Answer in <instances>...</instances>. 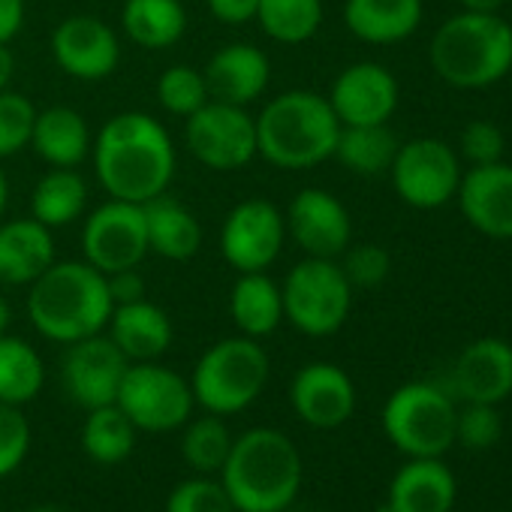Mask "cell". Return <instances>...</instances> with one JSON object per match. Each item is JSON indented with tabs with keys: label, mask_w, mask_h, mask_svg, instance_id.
Listing matches in <instances>:
<instances>
[{
	"label": "cell",
	"mask_w": 512,
	"mask_h": 512,
	"mask_svg": "<svg viewBox=\"0 0 512 512\" xmlns=\"http://www.w3.org/2000/svg\"><path fill=\"white\" fill-rule=\"evenodd\" d=\"M100 187L121 202L145 205L169 190L175 175V145L166 127L145 112L109 118L91 145Z\"/></svg>",
	"instance_id": "cell-1"
},
{
	"label": "cell",
	"mask_w": 512,
	"mask_h": 512,
	"mask_svg": "<svg viewBox=\"0 0 512 512\" xmlns=\"http://www.w3.org/2000/svg\"><path fill=\"white\" fill-rule=\"evenodd\" d=\"M220 482L238 512H287L302 488V455L278 428H250L232 440Z\"/></svg>",
	"instance_id": "cell-2"
},
{
	"label": "cell",
	"mask_w": 512,
	"mask_h": 512,
	"mask_svg": "<svg viewBox=\"0 0 512 512\" xmlns=\"http://www.w3.org/2000/svg\"><path fill=\"white\" fill-rule=\"evenodd\" d=\"M112 293L103 272L91 263H52L28 293L34 329L58 344H76L100 335L112 317Z\"/></svg>",
	"instance_id": "cell-3"
},
{
	"label": "cell",
	"mask_w": 512,
	"mask_h": 512,
	"mask_svg": "<svg viewBox=\"0 0 512 512\" xmlns=\"http://www.w3.org/2000/svg\"><path fill=\"white\" fill-rule=\"evenodd\" d=\"M341 121L329 97L287 91L266 103L256 118V157L278 169H311L335 157Z\"/></svg>",
	"instance_id": "cell-4"
},
{
	"label": "cell",
	"mask_w": 512,
	"mask_h": 512,
	"mask_svg": "<svg viewBox=\"0 0 512 512\" xmlns=\"http://www.w3.org/2000/svg\"><path fill=\"white\" fill-rule=\"evenodd\" d=\"M431 64L452 88H488L512 70V28L497 13H461L431 40Z\"/></svg>",
	"instance_id": "cell-5"
},
{
	"label": "cell",
	"mask_w": 512,
	"mask_h": 512,
	"mask_svg": "<svg viewBox=\"0 0 512 512\" xmlns=\"http://www.w3.org/2000/svg\"><path fill=\"white\" fill-rule=\"evenodd\" d=\"M269 353L256 338H223L202 353L190 389L199 407L214 416H235L263 395L269 383Z\"/></svg>",
	"instance_id": "cell-6"
},
{
	"label": "cell",
	"mask_w": 512,
	"mask_h": 512,
	"mask_svg": "<svg viewBox=\"0 0 512 512\" xmlns=\"http://www.w3.org/2000/svg\"><path fill=\"white\" fill-rule=\"evenodd\" d=\"M455 404L434 383H407L383 407L386 437L410 458H440L455 443Z\"/></svg>",
	"instance_id": "cell-7"
},
{
	"label": "cell",
	"mask_w": 512,
	"mask_h": 512,
	"mask_svg": "<svg viewBox=\"0 0 512 512\" xmlns=\"http://www.w3.org/2000/svg\"><path fill=\"white\" fill-rule=\"evenodd\" d=\"M284 320H290L302 335L326 338L335 335L353 308V287L335 260L308 256L281 287Z\"/></svg>",
	"instance_id": "cell-8"
},
{
	"label": "cell",
	"mask_w": 512,
	"mask_h": 512,
	"mask_svg": "<svg viewBox=\"0 0 512 512\" xmlns=\"http://www.w3.org/2000/svg\"><path fill=\"white\" fill-rule=\"evenodd\" d=\"M115 404L127 413L136 431L166 434L184 428V422L193 416L196 398L190 380L172 368L157 362H130Z\"/></svg>",
	"instance_id": "cell-9"
},
{
	"label": "cell",
	"mask_w": 512,
	"mask_h": 512,
	"mask_svg": "<svg viewBox=\"0 0 512 512\" xmlns=\"http://www.w3.org/2000/svg\"><path fill=\"white\" fill-rule=\"evenodd\" d=\"M187 151L214 172H238L256 157V118L244 106L208 100L187 115Z\"/></svg>",
	"instance_id": "cell-10"
},
{
	"label": "cell",
	"mask_w": 512,
	"mask_h": 512,
	"mask_svg": "<svg viewBox=\"0 0 512 512\" xmlns=\"http://www.w3.org/2000/svg\"><path fill=\"white\" fill-rule=\"evenodd\" d=\"M392 184L395 193L422 211L446 205L461 184V166L455 151L440 139H410L398 145L392 160Z\"/></svg>",
	"instance_id": "cell-11"
},
{
	"label": "cell",
	"mask_w": 512,
	"mask_h": 512,
	"mask_svg": "<svg viewBox=\"0 0 512 512\" xmlns=\"http://www.w3.org/2000/svg\"><path fill=\"white\" fill-rule=\"evenodd\" d=\"M82 250L85 263H91L103 275L139 269V263L148 256L142 205L109 199L106 205L91 211L82 229Z\"/></svg>",
	"instance_id": "cell-12"
},
{
	"label": "cell",
	"mask_w": 512,
	"mask_h": 512,
	"mask_svg": "<svg viewBox=\"0 0 512 512\" xmlns=\"http://www.w3.org/2000/svg\"><path fill=\"white\" fill-rule=\"evenodd\" d=\"M287 241V220L278 205L266 199H244L238 202L220 229L223 260L238 272H266Z\"/></svg>",
	"instance_id": "cell-13"
},
{
	"label": "cell",
	"mask_w": 512,
	"mask_h": 512,
	"mask_svg": "<svg viewBox=\"0 0 512 512\" xmlns=\"http://www.w3.org/2000/svg\"><path fill=\"white\" fill-rule=\"evenodd\" d=\"M67 347L70 350H67L64 368H61L67 395L85 410L115 404L121 380L130 368V359L115 347V341L100 332V335H91V338L67 344Z\"/></svg>",
	"instance_id": "cell-14"
},
{
	"label": "cell",
	"mask_w": 512,
	"mask_h": 512,
	"mask_svg": "<svg viewBox=\"0 0 512 512\" xmlns=\"http://www.w3.org/2000/svg\"><path fill=\"white\" fill-rule=\"evenodd\" d=\"M58 67L79 82H103L118 70V34L97 16H70L52 34Z\"/></svg>",
	"instance_id": "cell-15"
},
{
	"label": "cell",
	"mask_w": 512,
	"mask_h": 512,
	"mask_svg": "<svg viewBox=\"0 0 512 512\" xmlns=\"http://www.w3.org/2000/svg\"><path fill=\"white\" fill-rule=\"evenodd\" d=\"M287 232L308 256L335 260L350 247L353 223L338 196L320 187H305L293 196L287 208Z\"/></svg>",
	"instance_id": "cell-16"
},
{
	"label": "cell",
	"mask_w": 512,
	"mask_h": 512,
	"mask_svg": "<svg viewBox=\"0 0 512 512\" xmlns=\"http://www.w3.org/2000/svg\"><path fill=\"white\" fill-rule=\"evenodd\" d=\"M329 103L344 127L386 124L398 109V82L386 67L362 61L335 79Z\"/></svg>",
	"instance_id": "cell-17"
},
{
	"label": "cell",
	"mask_w": 512,
	"mask_h": 512,
	"mask_svg": "<svg viewBox=\"0 0 512 512\" xmlns=\"http://www.w3.org/2000/svg\"><path fill=\"white\" fill-rule=\"evenodd\" d=\"M290 401L296 416L320 431L338 428L353 416L356 389L347 371L332 362H311L305 365L290 383Z\"/></svg>",
	"instance_id": "cell-18"
},
{
	"label": "cell",
	"mask_w": 512,
	"mask_h": 512,
	"mask_svg": "<svg viewBox=\"0 0 512 512\" xmlns=\"http://www.w3.org/2000/svg\"><path fill=\"white\" fill-rule=\"evenodd\" d=\"M461 214L473 229L491 238H512V166H473L458 184Z\"/></svg>",
	"instance_id": "cell-19"
},
{
	"label": "cell",
	"mask_w": 512,
	"mask_h": 512,
	"mask_svg": "<svg viewBox=\"0 0 512 512\" xmlns=\"http://www.w3.org/2000/svg\"><path fill=\"white\" fill-rule=\"evenodd\" d=\"M205 88L208 97L229 106H250L260 100L272 79V64L263 49L250 43H229L214 52L205 67Z\"/></svg>",
	"instance_id": "cell-20"
},
{
	"label": "cell",
	"mask_w": 512,
	"mask_h": 512,
	"mask_svg": "<svg viewBox=\"0 0 512 512\" xmlns=\"http://www.w3.org/2000/svg\"><path fill=\"white\" fill-rule=\"evenodd\" d=\"M455 392L467 404H497L512 392V347L500 338L473 341L455 362Z\"/></svg>",
	"instance_id": "cell-21"
},
{
	"label": "cell",
	"mask_w": 512,
	"mask_h": 512,
	"mask_svg": "<svg viewBox=\"0 0 512 512\" xmlns=\"http://www.w3.org/2000/svg\"><path fill=\"white\" fill-rule=\"evenodd\" d=\"M55 263L52 229L40 220H10L0 223V284L28 287Z\"/></svg>",
	"instance_id": "cell-22"
},
{
	"label": "cell",
	"mask_w": 512,
	"mask_h": 512,
	"mask_svg": "<svg viewBox=\"0 0 512 512\" xmlns=\"http://www.w3.org/2000/svg\"><path fill=\"white\" fill-rule=\"evenodd\" d=\"M172 335L169 314L148 299L112 308L109 338L130 362H157L172 347Z\"/></svg>",
	"instance_id": "cell-23"
},
{
	"label": "cell",
	"mask_w": 512,
	"mask_h": 512,
	"mask_svg": "<svg viewBox=\"0 0 512 512\" xmlns=\"http://www.w3.org/2000/svg\"><path fill=\"white\" fill-rule=\"evenodd\" d=\"M455 503V479L440 458H413L404 464L392 485L389 512H449Z\"/></svg>",
	"instance_id": "cell-24"
},
{
	"label": "cell",
	"mask_w": 512,
	"mask_h": 512,
	"mask_svg": "<svg viewBox=\"0 0 512 512\" xmlns=\"http://www.w3.org/2000/svg\"><path fill=\"white\" fill-rule=\"evenodd\" d=\"M142 214H145L148 250L172 263H184L190 256H196L202 244V226L184 202L172 199L169 193H160L142 205Z\"/></svg>",
	"instance_id": "cell-25"
},
{
	"label": "cell",
	"mask_w": 512,
	"mask_h": 512,
	"mask_svg": "<svg viewBox=\"0 0 512 512\" xmlns=\"http://www.w3.org/2000/svg\"><path fill=\"white\" fill-rule=\"evenodd\" d=\"M344 22L353 37L374 46H392L416 34L422 0H347Z\"/></svg>",
	"instance_id": "cell-26"
},
{
	"label": "cell",
	"mask_w": 512,
	"mask_h": 512,
	"mask_svg": "<svg viewBox=\"0 0 512 512\" xmlns=\"http://www.w3.org/2000/svg\"><path fill=\"white\" fill-rule=\"evenodd\" d=\"M91 130L88 121L67 106H52L37 112L31 148L55 169H76L91 154Z\"/></svg>",
	"instance_id": "cell-27"
},
{
	"label": "cell",
	"mask_w": 512,
	"mask_h": 512,
	"mask_svg": "<svg viewBox=\"0 0 512 512\" xmlns=\"http://www.w3.org/2000/svg\"><path fill=\"white\" fill-rule=\"evenodd\" d=\"M229 314L241 335L247 338H269L284 320V296L281 287L266 272H244L232 284Z\"/></svg>",
	"instance_id": "cell-28"
},
{
	"label": "cell",
	"mask_w": 512,
	"mask_h": 512,
	"mask_svg": "<svg viewBox=\"0 0 512 512\" xmlns=\"http://www.w3.org/2000/svg\"><path fill=\"white\" fill-rule=\"evenodd\" d=\"M124 34L151 52L175 46L187 31V10L181 0H127L121 10Z\"/></svg>",
	"instance_id": "cell-29"
},
{
	"label": "cell",
	"mask_w": 512,
	"mask_h": 512,
	"mask_svg": "<svg viewBox=\"0 0 512 512\" xmlns=\"http://www.w3.org/2000/svg\"><path fill=\"white\" fill-rule=\"evenodd\" d=\"M88 202V184L76 169H55L46 172L31 196V211L34 220H40L49 229L70 226L73 220L82 217Z\"/></svg>",
	"instance_id": "cell-30"
},
{
	"label": "cell",
	"mask_w": 512,
	"mask_h": 512,
	"mask_svg": "<svg viewBox=\"0 0 512 512\" xmlns=\"http://www.w3.org/2000/svg\"><path fill=\"white\" fill-rule=\"evenodd\" d=\"M398 154V139L386 124H362V127H344L338 133L335 157L356 175L374 178L392 169V160Z\"/></svg>",
	"instance_id": "cell-31"
},
{
	"label": "cell",
	"mask_w": 512,
	"mask_h": 512,
	"mask_svg": "<svg viewBox=\"0 0 512 512\" xmlns=\"http://www.w3.org/2000/svg\"><path fill=\"white\" fill-rule=\"evenodd\" d=\"M43 383L46 365L40 353L16 335H0V401L25 407L40 395Z\"/></svg>",
	"instance_id": "cell-32"
},
{
	"label": "cell",
	"mask_w": 512,
	"mask_h": 512,
	"mask_svg": "<svg viewBox=\"0 0 512 512\" xmlns=\"http://www.w3.org/2000/svg\"><path fill=\"white\" fill-rule=\"evenodd\" d=\"M136 425L127 419V413L118 404H106L97 410H88V419L82 425V449L97 464H121L136 449Z\"/></svg>",
	"instance_id": "cell-33"
},
{
	"label": "cell",
	"mask_w": 512,
	"mask_h": 512,
	"mask_svg": "<svg viewBox=\"0 0 512 512\" xmlns=\"http://www.w3.org/2000/svg\"><path fill=\"white\" fill-rule=\"evenodd\" d=\"M263 34L284 46L308 43L323 25V0H260L256 10Z\"/></svg>",
	"instance_id": "cell-34"
},
{
	"label": "cell",
	"mask_w": 512,
	"mask_h": 512,
	"mask_svg": "<svg viewBox=\"0 0 512 512\" xmlns=\"http://www.w3.org/2000/svg\"><path fill=\"white\" fill-rule=\"evenodd\" d=\"M232 440L235 437L223 425V416H214V413L199 416V419L190 416L184 422V434H181V455H184L190 470L211 476V473L223 470L229 449H232Z\"/></svg>",
	"instance_id": "cell-35"
},
{
	"label": "cell",
	"mask_w": 512,
	"mask_h": 512,
	"mask_svg": "<svg viewBox=\"0 0 512 512\" xmlns=\"http://www.w3.org/2000/svg\"><path fill=\"white\" fill-rule=\"evenodd\" d=\"M157 100L166 112L172 115H193L196 109H202L211 97L205 88V76L187 64H175L169 70H163L160 82H157Z\"/></svg>",
	"instance_id": "cell-36"
},
{
	"label": "cell",
	"mask_w": 512,
	"mask_h": 512,
	"mask_svg": "<svg viewBox=\"0 0 512 512\" xmlns=\"http://www.w3.org/2000/svg\"><path fill=\"white\" fill-rule=\"evenodd\" d=\"M37 109L25 94L16 91H0V160L16 157L31 145Z\"/></svg>",
	"instance_id": "cell-37"
},
{
	"label": "cell",
	"mask_w": 512,
	"mask_h": 512,
	"mask_svg": "<svg viewBox=\"0 0 512 512\" xmlns=\"http://www.w3.org/2000/svg\"><path fill=\"white\" fill-rule=\"evenodd\" d=\"M166 512H238L220 479L196 473L178 482L166 497Z\"/></svg>",
	"instance_id": "cell-38"
},
{
	"label": "cell",
	"mask_w": 512,
	"mask_h": 512,
	"mask_svg": "<svg viewBox=\"0 0 512 512\" xmlns=\"http://www.w3.org/2000/svg\"><path fill=\"white\" fill-rule=\"evenodd\" d=\"M31 449V422L16 404L0 401V479L16 473Z\"/></svg>",
	"instance_id": "cell-39"
},
{
	"label": "cell",
	"mask_w": 512,
	"mask_h": 512,
	"mask_svg": "<svg viewBox=\"0 0 512 512\" xmlns=\"http://www.w3.org/2000/svg\"><path fill=\"white\" fill-rule=\"evenodd\" d=\"M503 422L494 404H467L455 416V440L467 449H488L500 440Z\"/></svg>",
	"instance_id": "cell-40"
},
{
	"label": "cell",
	"mask_w": 512,
	"mask_h": 512,
	"mask_svg": "<svg viewBox=\"0 0 512 512\" xmlns=\"http://www.w3.org/2000/svg\"><path fill=\"white\" fill-rule=\"evenodd\" d=\"M344 253L347 256H344L341 272L347 275L350 287L371 290V287H380L389 278L392 260H389V253L380 244H359V247L344 250Z\"/></svg>",
	"instance_id": "cell-41"
},
{
	"label": "cell",
	"mask_w": 512,
	"mask_h": 512,
	"mask_svg": "<svg viewBox=\"0 0 512 512\" xmlns=\"http://www.w3.org/2000/svg\"><path fill=\"white\" fill-rule=\"evenodd\" d=\"M461 154L473 166H488L503 157V133L491 121H473L461 133Z\"/></svg>",
	"instance_id": "cell-42"
},
{
	"label": "cell",
	"mask_w": 512,
	"mask_h": 512,
	"mask_svg": "<svg viewBox=\"0 0 512 512\" xmlns=\"http://www.w3.org/2000/svg\"><path fill=\"white\" fill-rule=\"evenodd\" d=\"M208 13L223 22V25H244L256 19V10H260V0H205Z\"/></svg>",
	"instance_id": "cell-43"
},
{
	"label": "cell",
	"mask_w": 512,
	"mask_h": 512,
	"mask_svg": "<svg viewBox=\"0 0 512 512\" xmlns=\"http://www.w3.org/2000/svg\"><path fill=\"white\" fill-rule=\"evenodd\" d=\"M106 281H109V293H112L115 305H130V302L145 299V281H142V275L136 269L106 275Z\"/></svg>",
	"instance_id": "cell-44"
},
{
	"label": "cell",
	"mask_w": 512,
	"mask_h": 512,
	"mask_svg": "<svg viewBox=\"0 0 512 512\" xmlns=\"http://www.w3.org/2000/svg\"><path fill=\"white\" fill-rule=\"evenodd\" d=\"M25 25V0H0V43H7L19 37Z\"/></svg>",
	"instance_id": "cell-45"
},
{
	"label": "cell",
	"mask_w": 512,
	"mask_h": 512,
	"mask_svg": "<svg viewBox=\"0 0 512 512\" xmlns=\"http://www.w3.org/2000/svg\"><path fill=\"white\" fill-rule=\"evenodd\" d=\"M16 76V58L7 43H0V91H7Z\"/></svg>",
	"instance_id": "cell-46"
},
{
	"label": "cell",
	"mask_w": 512,
	"mask_h": 512,
	"mask_svg": "<svg viewBox=\"0 0 512 512\" xmlns=\"http://www.w3.org/2000/svg\"><path fill=\"white\" fill-rule=\"evenodd\" d=\"M467 13H497L503 0H458Z\"/></svg>",
	"instance_id": "cell-47"
},
{
	"label": "cell",
	"mask_w": 512,
	"mask_h": 512,
	"mask_svg": "<svg viewBox=\"0 0 512 512\" xmlns=\"http://www.w3.org/2000/svg\"><path fill=\"white\" fill-rule=\"evenodd\" d=\"M10 320H13V311H10L7 299L0 296V335H7V326H10Z\"/></svg>",
	"instance_id": "cell-48"
},
{
	"label": "cell",
	"mask_w": 512,
	"mask_h": 512,
	"mask_svg": "<svg viewBox=\"0 0 512 512\" xmlns=\"http://www.w3.org/2000/svg\"><path fill=\"white\" fill-rule=\"evenodd\" d=\"M7 202H10V181H7L4 169H0V214H4Z\"/></svg>",
	"instance_id": "cell-49"
},
{
	"label": "cell",
	"mask_w": 512,
	"mask_h": 512,
	"mask_svg": "<svg viewBox=\"0 0 512 512\" xmlns=\"http://www.w3.org/2000/svg\"><path fill=\"white\" fill-rule=\"evenodd\" d=\"M31 512H61V509H55V506H37V509H31Z\"/></svg>",
	"instance_id": "cell-50"
}]
</instances>
